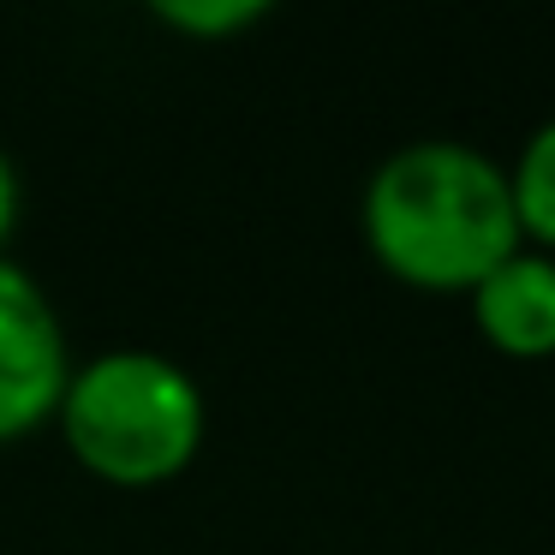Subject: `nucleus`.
<instances>
[{
    "label": "nucleus",
    "instance_id": "obj_1",
    "mask_svg": "<svg viewBox=\"0 0 555 555\" xmlns=\"http://www.w3.org/2000/svg\"><path fill=\"white\" fill-rule=\"evenodd\" d=\"M359 228L376 263L424 293H472L526 245L507 168L460 138H418L383 156L364 180Z\"/></svg>",
    "mask_w": 555,
    "mask_h": 555
},
{
    "label": "nucleus",
    "instance_id": "obj_2",
    "mask_svg": "<svg viewBox=\"0 0 555 555\" xmlns=\"http://www.w3.org/2000/svg\"><path fill=\"white\" fill-rule=\"evenodd\" d=\"M54 424L90 478L114 490H156L197 460L209 406L197 376L168 352L114 347L73 364Z\"/></svg>",
    "mask_w": 555,
    "mask_h": 555
},
{
    "label": "nucleus",
    "instance_id": "obj_3",
    "mask_svg": "<svg viewBox=\"0 0 555 555\" xmlns=\"http://www.w3.org/2000/svg\"><path fill=\"white\" fill-rule=\"evenodd\" d=\"M73 352L49 287L25 263L0 257V448L25 442L61 412Z\"/></svg>",
    "mask_w": 555,
    "mask_h": 555
},
{
    "label": "nucleus",
    "instance_id": "obj_4",
    "mask_svg": "<svg viewBox=\"0 0 555 555\" xmlns=\"http://www.w3.org/2000/svg\"><path fill=\"white\" fill-rule=\"evenodd\" d=\"M472 299V323L507 359H550L555 352V257L538 245H519L514 257L490 269Z\"/></svg>",
    "mask_w": 555,
    "mask_h": 555
},
{
    "label": "nucleus",
    "instance_id": "obj_5",
    "mask_svg": "<svg viewBox=\"0 0 555 555\" xmlns=\"http://www.w3.org/2000/svg\"><path fill=\"white\" fill-rule=\"evenodd\" d=\"M507 192H514L519 240L555 257V120H543L519 144L514 168H507Z\"/></svg>",
    "mask_w": 555,
    "mask_h": 555
},
{
    "label": "nucleus",
    "instance_id": "obj_6",
    "mask_svg": "<svg viewBox=\"0 0 555 555\" xmlns=\"http://www.w3.org/2000/svg\"><path fill=\"white\" fill-rule=\"evenodd\" d=\"M269 7L263 0H162L156 7V18L162 25H173V30H185V37H228V30H245V25H257Z\"/></svg>",
    "mask_w": 555,
    "mask_h": 555
},
{
    "label": "nucleus",
    "instance_id": "obj_7",
    "mask_svg": "<svg viewBox=\"0 0 555 555\" xmlns=\"http://www.w3.org/2000/svg\"><path fill=\"white\" fill-rule=\"evenodd\" d=\"M18 209H25V192H18V168H13V156L0 150V257H7V240H13V228H18Z\"/></svg>",
    "mask_w": 555,
    "mask_h": 555
}]
</instances>
